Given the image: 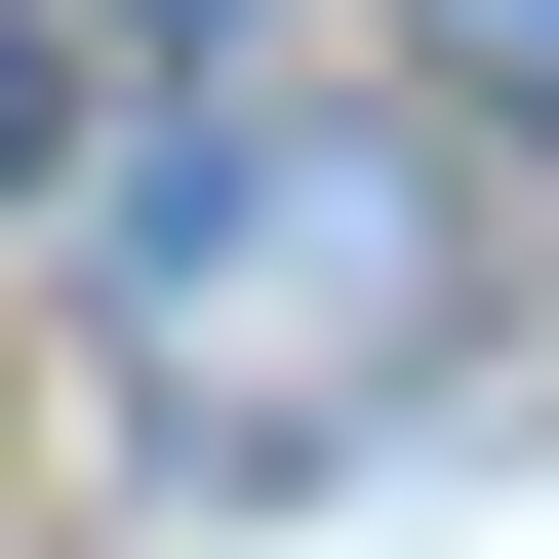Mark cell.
Masks as SVG:
<instances>
[{
    "label": "cell",
    "mask_w": 559,
    "mask_h": 559,
    "mask_svg": "<svg viewBox=\"0 0 559 559\" xmlns=\"http://www.w3.org/2000/svg\"><path fill=\"white\" fill-rule=\"evenodd\" d=\"M120 240H160V400H400L440 360V200L360 120H200Z\"/></svg>",
    "instance_id": "cell-1"
},
{
    "label": "cell",
    "mask_w": 559,
    "mask_h": 559,
    "mask_svg": "<svg viewBox=\"0 0 559 559\" xmlns=\"http://www.w3.org/2000/svg\"><path fill=\"white\" fill-rule=\"evenodd\" d=\"M440 40H479V81H559V0H440Z\"/></svg>",
    "instance_id": "cell-2"
},
{
    "label": "cell",
    "mask_w": 559,
    "mask_h": 559,
    "mask_svg": "<svg viewBox=\"0 0 559 559\" xmlns=\"http://www.w3.org/2000/svg\"><path fill=\"white\" fill-rule=\"evenodd\" d=\"M0 200H40V40H0Z\"/></svg>",
    "instance_id": "cell-3"
},
{
    "label": "cell",
    "mask_w": 559,
    "mask_h": 559,
    "mask_svg": "<svg viewBox=\"0 0 559 559\" xmlns=\"http://www.w3.org/2000/svg\"><path fill=\"white\" fill-rule=\"evenodd\" d=\"M160 40H240V0H160Z\"/></svg>",
    "instance_id": "cell-4"
}]
</instances>
